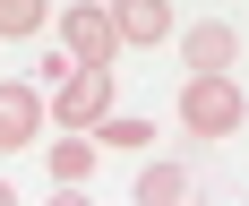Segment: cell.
<instances>
[{
    "label": "cell",
    "mask_w": 249,
    "mask_h": 206,
    "mask_svg": "<svg viewBox=\"0 0 249 206\" xmlns=\"http://www.w3.org/2000/svg\"><path fill=\"white\" fill-rule=\"evenodd\" d=\"M43 163H52V189H95V137H52Z\"/></svg>",
    "instance_id": "52a82bcc"
},
{
    "label": "cell",
    "mask_w": 249,
    "mask_h": 206,
    "mask_svg": "<svg viewBox=\"0 0 249 206\" xmlns=\"http://www.w3.org/2000/svg\"><path fill=\"white\" fill-rule=\"evenodd\" d=\"M52 120L69 129V137H95L112 120V69H69L52 86Z\"/></svg>",
    "instance_id": "7a4b0ae2"
},
{
    "label": "cell",
    "mask_w": 249,
    "mask_h": 206,
    "mask_svg": "<svg viewBox=\"0 0 249 206\" xmlns=\"http://www.w3.org/2000/svg\"><path fill=\"white\" fill-rule=\"evenodd\" d=\"M180 52H189V77H232V60H241V34H232L224 17H206L180 34Z\"/></svg>",
    "instance_id": "5b68a950"
},
{
    "label": "cell",
    "mask_w": 249,
    "mask_h": 206,
    "mask_svg": "<svg viewBox=\"0 0 249 206\" xmlns=\"http://www.w3.org/2000/svg\"><path fill=\"white\" fill-rule=\"evenodd\" d=\"M0 206H18V189H9V180H0Z\"/></svg>",
    "instance_id": "7c38bea8"
},
{
    "label": "cell",
    "mask_w": 249,
    "mask_h": 206,
    "mask_svg": "<svg viewBox=\"0 0 249 206\" xmlns=\"http://www.w3.org/2000/svg\"><path fill=\"white\" fill-rule=\"evenodd\" d=\"M112 34H121V43H163V34H172V9H163V0H121V9H112Z\"/></svg>",
    "instance_id": "ba28073f"
},
{
    "label": "cell",
    "mask_w": 249,
    "mask_h": 206,
    "mask_svg": "<svg viewBox=\"0 0 249 206\" xmlns=\"http://www.w3.org/2000/svg\"><path fill=\"white\" fill-rule=\"evenodd\" d=\"M95 146H112V154H146V146H155V120H129V112H112V120L95 129Z\"/></svg>",
    "instance_id": "9c48e42d"
},
{
    "label": "cell",
    "mask_w": 249,
    "mask_h": 206,
    "mask_svg": "<svg viewBox=\"0 0 249 206\" xmlns=\"http://www.w3.org/2000/svg\"><path fill=\"white\" fill-rule=\"evenodd\" d=\"M43 206H95V189H52Z\"/></svg>",
    "instance_id": "8fae6325"
},
{
    "label": "cell",
    "mask_w": 249,
    "mask_h": 206,
    "mask_svg": "<svg viewBox=\"0 0 249 206\" xmlns=\"http://www.w3.org/2000/svg\"><path fill=\"white\" fill-rule=\"evenodd\" d=\"M241 120H249V103H241L232 77H189V86H180V129H189V137H232Z\"/></svg>",
    "instance_id": "6da1fadb"
},
{
    "label": "cell",
    "mask_w": 249,
    "mask_h": 206,
    "mask_svg": "<svg viewBox=\"0 0 249 206\" xmlns=\"http://www.w3.org/2000/svg\"><path fill=\"white\" fill-rule=\"evenodd\" d=\"M60 43H69V69H112V52H121V34H112V9H95V0L60 9Z\"/></svg>",
    "instance_id": "3957f363"
},
{
    "label": "cell",
    "mask_w": 249,
    "mask_h": 206,
    "mask_svg": "<svg viewBox=\"0 0 249 206\" xmlns=\"http://www.w3.org/2000/svg\"><path fill=\"white\" fill-rule=\"evenodd\" d=\"M138 206H206V180L189 163H146L138 172Z\"/></svg>",
    "instance_id": "8992f818"
},
{
    "label": "cell",
    "mask_w": 249,
    "mask_h": 206,
    "mask_svg": "<svg viewBox=\"0 0 249 206\" xmlns=\"http://www.w3.org/2000/svg\"><path fill=\"white\" fill-rule=\"evenodd\" d=\"M43 0H0V34H43Z\"/></svg>",
    "instance_id": "30bf717a"
},
{
    "label": "cell",
    "mask_w": 249,
    "mask_h": 206,
    "mask_svg": "<svg viewBox=\"0 0 249 206\" xmlns=\"http://www.w3.org/2000/svg\"><path fill=\"white\" fill-rule=\"evenodd\" d=\"M43 120H52V103L35 95L26 77H0V154H26L43 137Z\"/></svg>",
    "instance_id": "277c9868"
}]
</instances>
